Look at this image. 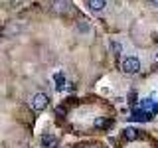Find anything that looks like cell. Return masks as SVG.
<instances>
[{"label":"cell","mask_w":158,"mask_h":148,"mask_svg":"<svg viewBox=\"0 0 158 148\" xmlns=\"http://www.w3.org/2000/svg\"><path fill=\"white\" fill-rule=\"evenodd\" d=\"M121 69L123 73H127V75H136L138 71H140V59L136 56H128L121 61Z\"/></svg>","instance_id":"1"},{"label":"cell","mask_w":158,"mask_h":148,"mask_svg":"<svg viewBox=\"0 0 158 148\" xmlns=\"http://www.w3.org/2000/svg\"><path fill=\"white\" fill-rule=\"evenodd\" d=\"M49 99L46 93H36V95H32V99H30V107L34 109V111H44V109L48 107Z\"/></svg>","instance_id":"2"},{"label":"cell","mask_w":158,"mask_h":148,"mask_svg":"<svg viewBox=\"0 0 158 148\" xmlns=\"http://www.w3.org/2000/svg\"><path fill=\"white\" fill-rule=\"evenodd\" d=\"M150 118H152V113L144 111V109H136V111H132L131 121H142V122H146V121H150Z\"/></svg>","instance_id":"3"},{"label":"cell","mask_w":158,"mask_h":148,"mask_svg":"<svg viewBox=\"0 0 158 148\" xmlns=\"http://www.w3.org/2000/svg\"><path fill=\"white\" fill-rule=\"evenodd\" d=\"M87 6H89V10H91V12L99 14V12H103V10H105L107 0H87Z\"/></svg>","instance_id":"4"},{"label":"cell","mask_w":158,"mask_h":148,"mask_svg":"<svg viewBox=\"0 0 158 148\" xmlns=\"http://www.w3.org/2000/svg\"><path fill=\"white\" fill-rule=\"evenodd\" d=\"M56 10H57V12H63V14H71L73 12V4L71 2H69V0H59V2L56 4Z\"/></svg>","instance_id":"5"},{"label":"cell","mask_w":158,"mask_h":148,"mask_svg":"<svg viewBox=\"0 0 158 148\" xmlns=\"http://www.w3.org/2000/svg\"><path fill=\"white\" fill-rule=\"evenodd\" d=\"M123 136H125L127 140H136V138H138V130L132 128V126H127L125 130H123Z\"/></svg>","instance_id":"6"},{"label":"cell","mask_w":158,"mask_h":148,"mask_svg":"<svg viewBox=\"0 0 158 148\" xmlns=\"http://www.w3.org/2000/svg\"><path fill=\"white\" fill-rule=\"evenodd\" d=\"M77 30H79V32H87V30H89V20H87V18L79 20V24H77Z\"/></svg>","instance_id":"7"},{"label":"cell","mask_w":158,"mask_h":148,"mask_svg":"<svg viewBox=\"0 0 158 148\" xmlns=\"http://www.w3.org/2000/svg\"><path fill=\"white\" fill-rule=\"evenodd\" d=\"M111 49L115 51V56H121V51H123L121 42H115V39H113V42H111Z\"/></svg>","instance_id":"8"},{"label":"cell","mask_w":158,"mask_h":148,"mask_svg":"<svg viewBox=\"0 0 158 148\" xmlns=\"http://www.w3.org/2000/svg\"><path fill=\"white\" fill-rule=\"evenodd\" d=\"M56 83H57V85H56L57 91H63V75H61V73H56Z\"/></svg>","instance_id":"9"},{"label":"cell","mask_w":158,"mask_h":148,"mask_svg":"<svg viewBox=\"0 0 158 148\" xmlns=\"http://www.w3.org/2000/svg\"><path fill=\"white\" fill-rule=\"evenodd\" d=\"M107 122L103 121V118H95V126H105Z\"/></svg>","instance_id":"10"},{"label":"cell","mask_w":158,"mask_h":148,"mask_svg":"<svg viewBox=\"0 0 158 148\" xmlns=\"http://www.w3.org/2000/svg\"><path fill=\"white\" fill-rule=\"evenodd\" d=\"M42 142H44V144H49V142H52V138H49V136H44Z\"/></svg>","instance_id":"11"},{"label":"cell","mask_w":158,"mask_h":148,"mask_svg":"<svg viewBox=\"0 0 158 148\" xmlns=\"http://www.w3.org/2000/svg\"><path fill=\"white\" fill-rule=\"evenodd\" d=\"M150 6L152 8H158V0H150Z\"/></svg>","instance_id":"12"},{"label":"cell","mask_w":158,"mask_h":148,"mask_svg":"<svg viewBox=\"0 0 158 148\" xmlns=\"http://www.w3.org/2000/svg\"><path fill=\"white\" fill-rule=\"evenodd\" d=\"M154 65H158V51L154 53Z\"/></svg>","instance_id":"13"}]
</instances>
